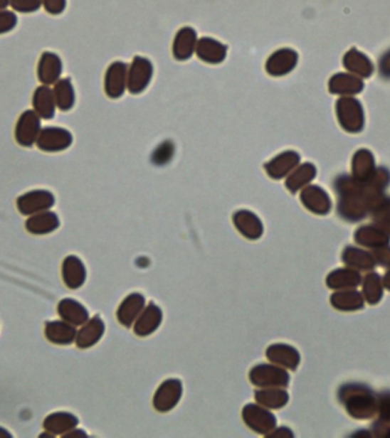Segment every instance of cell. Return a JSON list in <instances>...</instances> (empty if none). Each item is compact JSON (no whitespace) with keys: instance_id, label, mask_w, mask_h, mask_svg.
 Wrapping results in <instances>:
<instances>
[{"instance_id":"cell-1","label":"cell","mask_w":390,"mask_h":438,"mask_svg":"<svg viewBox=\"0 0 390 438\" xmlns=\"http://www.w3.org/2000/svg\"><path fill=\"white\" fill-rule=\"evenodd\" d=\"M41 118L36 113L35 110H26L15 126V141L23 147H31L37 143L41 134Z\"/></svg>"},{"instance_id":"cell-2","label":"cell","mask_w":390,"mask_h":438,"mask_svg":"<svg viewBox=\"0 0 390 438\" xmlns=\"http://www.w3.org/2000/svg\"><path fill=\"white\" fill-rule=\"evenodd\" d=\"M71 144L72 135L69 130L60 127L43 128L36 143L39 150L47 153L60 152Z\"/></svg>"},{"instance_id":"cell-3","label":"cell","mask_w":390,"mask_h":438,"mask_svg":"<svg viewBox=\"0 0 390 438\" xmlns=\"http://www.w3.org/2000/svg\"><path fill=\"white\" fill-rule=\"evenodd\" d=\"M55 198L49 191H31L18 199V208L23 215H36L49 210L54 205Z\"/></svg>"},{"instance_id":"cell-4","label":"cell","mask_w":390,"mask_h":438,"mask_svg":"<svg viewBox=\"0 0 390 438\" xmlns=\"http://www.w3.org/2000/svg\"><path fill=\"white\" fill-rule=\"evenodd\" d=\"M250 380L259 387L287 386L289 377L287 372L276 366L260 364L250 372Z\"/></svg>"},{"instance_id":"cell-5","label":"cell","mask_w":390,"mask_h":438,"mask_svg":"<svg viewBox=\"0 0 390 438\" xmlns=\"http://www.w3.org/2000/svg\"><path fill=\"white\" fill-rule=\"evenodd\" d=\"M243 420L253 432L270 434L276 424L275 417L263 407L255 404H248L243 409Z\"/></svg>"},{"instance_id":"cell-6","label":"cell","mask_w":390,"mask_h":438,"mask_svg":"<svg viewBox=\"0 0 390 438\" xmlns=\"http://www.w3.org/2000/svg\"><path fill=\"white\" fill-rule=\"evenodd\" d=\"M63 71V63L58 54L52 52H43L38 62L37 75L41 84L51 86L60 79Z\"/></svg>"},{"instance_id":"cell-7","label":"cell","mask_w":390,"mask_h":438,"mask_svg":"<svg viewBox=\"0 0 390 438\" xmlns=\"http://www.w3.org/2000/svg\"><path fill=\"white\" fill-rule=\"evenodd\" d=\"M181 381L176 379L164 381L159 390L155 392L154 407L160 412H167L177 405L178 401L181 400Z\"/></svg>"},{"instance_id":"cell-8","label":"cell","mask_w":390,"mask_h":438,"mask_svg":"<svg viewBox=\"0 0 390 438\" xmlns=\"http://www.w3.org/2000/svg\"><path fill=\"white\" fill-rule=\"evenodd\" d=\"M32 107L41 119L51 120L54 118L58 105L52 88L46 85L38 87L32 96Z\"/></svg>"},{"instance_id":"cell-9","label":"cell","mask_w":390,"mask_h":438,"mask_svg":"<svg viewBox=\"0 0 390 438\" xmlns=\"http://www.w3.org/2000/svg\"><path fill=\"white\" fill-rule=\"evenodd\" d=\"M161 320H162L161 309L154 304H151L137 319L135 328H134L136 335L141 336V337L151 335L160 326Z\"/></svg>"},{"instance_id":"cell-10","label":"cell","mask_w":390,"mask_h":438,"mask_svg":"<svg viewBox=\"0 0 390 438\" xmlns=\"http://www.w3.org/2000/svg\"><path fill=\"white\" fill-rule=\"evenodd\" d=\"M145 306V299L139 294H132L122 301L118 311L119 322L125 326H132L134 321L141 314Z\"/></svg>"},{"instance_id":"cell-11","label":"cell","mask_w":390,"mask_h":438,"mask_svg":"<svg viewBox=\"0 0 390 438\" xmlns=\"http://www.w3.org/2000/svg\"><path fill=\"white\" fill-rule=\"evenodd\" d=\"M58 218L52 211H43V213L32 215L31 218L26 222V228L32 233H49L58 228Z\"/></svg>"},{"instance_id":"cell-12","label":"cell","mask_w":390,"mask_h":438,"mask_svg":"<svg viewBox=\"0 0 390 438\" xmlns=\"http://www.w3.org/2000/svg\"><path fill=\"white\" fill-rule=\"evenodd\" d=\"M266 355L272 363L287 366L290 369H295L298 363V354L285 345H272L267 349Z\"/></svg>"},{"instance_id":"cell-13","label":"cell","mask_w":390,"mask_h":438,"mask_svg":"<svg viewBox=\"0 0 390 438\" xmlns=\"http://www.w3.org/2000/svg\"><path fill=\"white\" fill-rule=\"evenodd\" d=\"M55 101L58 109L69 111L75 105V90L70 79H60L54 85Z\"/></svg>"},{"instance_id":"cell-14","label":"cell","mask_w":390,"mask_h":438,"mask_svg":"<svg viewBox=\"0 0 390 438\" xmlns=\"http://www.w3.org/2000/svg\"><path fill=\"white\" fill-rule=\"evenodd\" d=\"M104 332V324L98 317L89 321L86 326L81 328L78 336V346L87 348L100 341Z\"/></svg>"},{"instance_id":"cell-15","label":"cell","mask_w":390,"mask_h":438,"mask_svg":"<svg viewBox=\"0 0 390 438\" xmlns=\"http://www.w3.org/2000/svg\"><path fill=\"white\" fill-rule=\"evenodd\" d=\"M236 224L238 231L248 239H258L263 233L260 222L251 213H238L236 216Z\"/></svg>"},{"instance_id":"cell-16","label":"cell","mask_w":390,"mask_h":438,"mask_svg":"<svg viewBox=\"0 0 390 438\" xmlns=\"http://www.w3.org/2000/svg\"><path fill=\"white\" fill-rule=\"evenodd\" d=\"M64 277H65L66 284L71 288H78L83 284L86 277V272L83 268V262L75 258L70 257L65 262L64 266Z\"/></svg>"},{"instance_id":"cell-17","label":"cell","mask_w":390,"mask_h":438,"mask_svg":"<svg viewBox=\"0 0 390 438\" xmlns=\"http://www.w3.org/2000/svg\"><path fill=\"white\" fill-rule=\"evenodd\" d=\"M255 401L268 409H280L287 403V392L278 390H264L255 392Z\"/></svg>"},{"instance_id":"cell-18","label":"cell","mask_w":390,"mask_h":438,"mask_svg":"<svg viewBox=\"0 0 390 438\" xmlns=\"http://www.w3.org/2000/svg\"><path fill=\"white\" fill-rule=\"evenodd\" d=\"M60 315L66 321H70L77 326L86 322L87 319H88L86 309H83V306L75 303V300H64L63 303L60 304Z\"/></svg>"},{"instance_id":"cell-19","label":"cell","mask_w":390,"mask_h":438,"mask_svg":"<svg viewBox=\"0 0 390 438\" xmlns=\"http://www.w3.org/2000/svg\"><path fill=\"white\" fill-rule=\"evenodd\" d=\"M9 6L12 7L15 12L29 14L41 9L43 0H11Z\"/></svg>"},{"instance_id":"cell-20","label":"cell","mask_w":390,"mask_h":438,"mask_svg":"<svg viewBox=\"0 0 390 438\" xmlns=\"http://www.w3.org/2000/svg\"><path fill=\"white\" fill-rule=\"evenodd\" d=\"M18 16L13 11L9 9L0 11V35L13 31L18 26Z\"/></svg>"},{"instance_id":"cell-21","label":"cell","mask_w":390,"mask_h":438,"mask_svg":"<svg viewBox=\"0 0 390 438\" xmlns=\"http://www.w3.org/2000/svg\"><path fill=\"white\" fill-rule=\"evenodd\" d=\"M53 326H54L56 333H55L54 338H52V341L63 343H69L73 341L75 335V328L62 324V323H55Z\"/></svg>"},{"instance_id":"cell-22","label":"cell","mask_w":390,"mask_h":438,"mask_svg":"<svg viewBox=\"0 0 390 438\" xmlns=\"http://www.w3.org/2000/svg\"><path fill=\"white\" fill-rule=\"evenodd\" d=\"M43 6L48 14L60 15L66 7V0H43Z\"/></svg>"},{"instance_id":"cell-23","label":"cell","mask_w":390,"mask_h":438,"mask_svg":"<svg viewBox=\"0 0 390 438\" xmlns=\"http://www.w3.org/2000/svg\"><path fill=\"white\" fill-rule=\"evenodd\" d=\"M9 1L11 0H0V11H4L9 6Z\"/></svg>"}]
</instances>
